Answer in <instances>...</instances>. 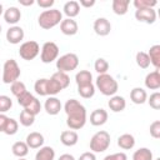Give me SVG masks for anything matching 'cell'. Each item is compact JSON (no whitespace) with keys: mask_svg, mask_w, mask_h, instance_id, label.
<instances>
[{"mask_svg":"<svg viewBox=\"0 0 160 160\" xmlns=\"http://www.w3.org/2000/svg\"><path fill=\"white\" fill-rule=\"evenodd\" d=\"M64 111L66 114V125L70 128V130H79L85 126L86 124V109L85 106L75 100L69 99L64 105Z\"/></svg>","mask_w":160,"mask_h":160,"instance_id":"1","label":"cell"},{"mask_svg":"<svg viewBox=\"0 0 160 160\" xmlns=\"http://www.w3.org/2000/svg\"><path fill=\"white\" fill-rule=\"evenodd\" d=\"M61 21H62V12L58 9L44 10L38 18V24L44 30H50L56 25H59Z\"/></svg>","mask_w":160,"mask_h":160,"instance_id":"2","label":"cell"},{"mask_svg":"<svg viewBox=\"0 0 160 160\" xmlns=\"http://www.w3.org/2000/svg\"><path fill=\"white\" fill-rule=\"evenodd\" d=\"M96 88L100 90V92L102 95H105V96H114L118 92L119 84H118V81L111 75H109L106 72V74H100L96 78Z\"/></svg>","mask_w":160,"mask_h":160,"instance_id":"3","label":"cell"},{"mask_svg":"<svg viewBox=\"0 0 160 160\" xmlns=\"http://www.w3.org/2000/svg\"><path fill=\"white\" fill-rule=\"evenodd\" d=\"M111 138L110 134L105 130H100L92 135L90 139V150L91 152H104L110 146Z\"/></svg>","mask_w":160,"mask_h":160,"instance_id":"4","label":"cell"},{"mask_svg":"<svg viewBox=\"0 0 160 160\" xmlns=\"http://www.w3.org/2000/svg\"><path fill=\"white\" fill-rule=\"evenodd\" d=\"M20 74H21V71H20V68H19L16 60L9 59L4 62L1 80L5 84H12V82L18 81L20 78Z\"/></svg>","mask_w":160,"mask_h":160,"instance_id":"5","label":"cell"},{"mask_svg":"<svg viewBox=\"0 0 160 160\" xmlns=\"http://www.w3.org/2000/svg\"><path fill=\"white\" fill-rule=\"evenodd\" d=\"M78 66H79V58L74 52L64 54L62 56L56 59V69H58V71H62V72L68 74V72L75 70Z\"/></svg>","mask_w":160,"mask_h":160,"instance_id":"6","label":"cell"},{"mask_svg":"<svg viewBox=\"0 0 160 160\" xmlns=\"http://www.w3.org/2000/svg\"><path fill=\"white\" fill-rule=\"evenodd\" d=\"M40 52V46L36 41L34 40H30V41H25L20 45V49H19V55L21 59L26 60V61H30V60H34Z\"/></svg>","mask_w":160,"mask_h":160,"instance_id":"7","label":"cell"},{"mask_svg":"<svg viewBox=\"0 0 160 160\" xmlns=\"http://www.w3.org/2000/svg\"><path fill=\"white\" fill-rule=\"evenodd\" d=\"M59 56V46L52 42V41H46L44 42L41 48V54H40V60L44 64H50L55 61Z\"/></svg>","mask_w":160,"mask_h":160,"instance_id":"8","label":"cell"},{"mask_svg":"<svg viewBox=\"0 0 160 160\" xmlns=\"http://www.w3.org/2000/svg\"><path fill=\"white\" fill-rule=\"evenodd\" d=\"M135 19L140 22L154 24L156 21V11L154 9H141L135 10Z\"/></svg>","mask_w":160,"mask_h":160,"instance_id":"9","label":"cell"},{"mask_svg":"<svg viewBox=\"0 0 160 160\" xmlns=\"http://www.w3.org/2000/svg\"><path fill=\"white\" fill-rule=\"evenodd\" d=\"M94 31L99 36H106L111 31V24L106 18H98L94 21Z\"/></svg>","mask_w":160,"mask_h":160,"instance_id":"10","label":"cell"},{"mask_svg":"<svg viewBox=\"0 0 160 160\" xmlns=\"http://www.w3.org/2000/svg\"><path fill=\"white\" fill-rule=\"evenodd\" d=\"M24 35L25 34H24L22 28L18 26V25H14V26H11V28L8 29V31H6V40L10 44L16 45V44H20L22 41Z\"/></svg>","mask_w":160,"mask_h":160,"instance_id":"11","label":"cell"},{"mask_svg":"<svg viewBox=\"0 0 160 160\" xmlns=\"http://www.w3.org/2000/svg\"><path fill=\"white\" fill-rule=\"evenodd\" d=\"M79 30V26H78V22L74 20V19H62V21L60 22V31L64 34V35H68V36H72L78 32Z\"/></svg>","mask_w":160,"mask_h":160,"instance_id":"12","label":"cell"},{"mask_svg":"<svg viewBox=\"0 0 160 160\" xmlns=\"http://www.w3.org/2000/svg\"><path fill=\"white\" fill-rule=\"evenodd\" d=\"M108 111L105 109H95L90 114V124L94 126H101L108 121Z\"/></svg>","mask_w":160,"mask_h":160,"instance_id":"13","label":"cell"},{"mask_svg":"<svg viewBox=\"0 0 160 160\" xmlns=\"http://www.w3.org/2000/svg\"><path fill=\"white\" fill-rule=\"evenodd\" d=\"M44 109L49 115H58L61 110V102L56 96H49L44 104Z\"/></svg>","mask_w":160,"mask_h":160,"instance_id":"14","label":"cell"},{"mask_svg":"<svg viewBox=\"0 0 160 160\" xmlns=\"http://www.w3.org/2000/svg\"><path fill=\"white\" fill-rule=\"evenodd\" d=\"M21 19V11L20 9H18L16 6H10L4 11V20L10 24V25H15L16 22H19Z\"/></svg>","mask_w":160,"mask_h":160,"instance_id":"15","label":"cell"},{"mask_svg":"<svg viewBox=\"0 0 160 160\" xmlns=\"http://www.w3.org/2000/svg\"><path fill=\"white\" fill-rule=\"evenodd\" d=\"M44 136L42 134L38 132V131H32L26 136V145L29 146V149H40L44 145Z\"/></svg>","mask_w":160,"mask_h":160,"instance_id":"16","label":"cell"},{"mask_svg":"<svg viewBox=\"0 0 160 160\" xmlns=\"http://www.w3.org/2000/svg\"><path fill=\"white\" fill-rule=\"evenodd\" d=\"M145 86L150 90H158L160 88V72L159 70H154L151 72H149L145 76Z\"/></svg>","mask_w":160,"mask_h":160,"instance_id":"17","label":"cell"},{"mask_svg":"<svg viewBox=\"0 0 160 160\" xmlns=\"http://www.w3.org/2000/svg\"><path fill=\"white\" fill-rule=\"evenodd\" d=\"M60 141L65 146H74L79 141V135L74 130H65L60 134Z\"/></svg>","mask_w":160,"mask_h":160,"instance_id":"18","label":"cell"},{"mask_svg":"<svg viewBox=\"0 0 160 160\" xmlns=\"http://www.w3.org/2000/svg\"><path fill=\"white\" fill-rule=\"evenodd\" d=\"M108 105H109L111 111L120 112L126 108V100L120 95H114V96H110V100H109Z\"/></svg>","mask_w":160,"mask_h":160,"instance_id":"19","label":"cell"},{"mask_svg":"<svg viewBox=\"0 0 160 160\" xmlns=\"http://www.w3.org/2000/svg\"><path fill=\"white\" fill-rule=\"evenodd\" d=\"M62 10H64V14H65L69 19H74V18L78 16L79 12H80V5H79V1L70 0V1L65 2Z\"/></svg>","mask_w":160,"mask_h":160,"instance_id":"20","label":"cell"},{"mask_svg":"<svg viewBox=\"0 0 160 160\" xmlns=\"http://www.w3.org/2000/svg\"><path fill=\"white\" fill-rule=\"evenodd\" d=\"M130 99L134 104L141 105L148 100V94L142 88H134L130 91Z\"/></svg>","mask_w":160,"mask_h":160,"instance_id":"21","label":"cell"},{"mask_svg":"<svg viewBox=\"0 0 160 160\" xmlns=\"http://www.w3.org/2000/svg\"><path fill=\"white\" fill-rule=\"evenodd\" d=\"M118 146L122 150H131L135 146V138L131 134H122L118 138Z\"/></svg>","mask_w":160,"mask_h":160,"instance_id":"22","label":"cell"},{"mask_svg":"<svg viewBox=\"0 0 160 160\" xmlns=\"http://www.w3.org/2000/svg\"><path fill=\"white\" fill-rule=\"evenodd\" d=\"M148 56L150 59V65L155 68V70H159L160 68V45H152L148 52Z\"/></svg>","mask_w":160,"mask_h":160,"instance_id":"23","label":"cell"},{"mask_svg":"<svg viewBox=\"0 0 160 160\" xmlns=\"http://www.w3.org/2000/svg\"><path fill=\"white\" fill-rule=\"evenodd\" d=\"M55 150L51 146H41L35 155V160H54Z\"/></svg>","mask_w":160,"mask_h":160,"instance_id":"24","label":"cell"},{"mask_svg":"<svg viewBox=\"0 0 160 160\" xmlns=\"http://www.w3.org/2000/svg\"><path fill=\"white\" fill-rule=\"evenodd\" d=\"M11 151L16 158H25L29 152V146L25 141H16L11 146Z\"/></svg>","mask_w":160,"mask_h":160,"instance_id":"25","label":"cell"},{"mask_svg":"<svg viewBox=\"0 0 160 160\" xmlns=\"http://www.w3.org/2000/svg\"><path fill=\"white\" fill-rule=\"evenodd\" d=\"M129 0H112V11L116 15H125L129 10Z\"/></svg>","mask_w":160,"mask_h":160,"instance_id":"26","label":"cell"},{"mask_svg":"<svg viewBox=\"0 0 160 160\" xmlns=\"http://www.w3.org/2000/svg\"><path fill=\"white\" fill-rule=\"evenodd\" d=\"M78 92L81 98L84 99H90L95 94V85L92 82L90 84H84V85H78Z\"/></svg>","mask_w":160,"mask_h":160,"instance_id":"27","label":"cell"},{"mask_svg":"<svg viewBox=\"0 0 160 160\" xmlns=\"http://www.w3.org/2000/svg\"><path fill=\"white\" fill-rule=\"evenodd\" d=\"M75 81H76V85L90 84V82H92V74L88 70H80L75 75Z\"/></svg>","mask_w":160,"mask_h":160,"instance_id":"28","label":"cell"},{"mask_svg":"<svg viewBox=\"0 0 160 160\" xmlns=\"http://www.w3.org/2000/svg\"><path fill=\"white\" fill-rule=\"evenodd\" d=\"M59 85H60V88L64 90V89H66L68 86H69V84H70V78H69V75L66 74V72H62V71H56V72H54L52 74V76H51Z\"/></svg>","mask_w":160,"mask_h":160,"instance_id":"29","label":"cell"},{"mask_svg":"<svg viewBox=\"0 0 160 160\" xmlns=\"http://www.w3.org/2000/svg\"><path fill=\"white\" fill-rule=\"evenodd\" d=\"M132 160H154L152 152L148 148H140L132 154Z\"/></svg>","mask_w":160,"mask_h":160,"instance_id":"30","label":"cell"},{"mask_svg":"<svg viewBox=\"0 0 160 160\" xmlns=\"http://www.w3.org/2000/svg\"><path fill=\"white\" fill-rule=\"evenodd\" d=\"M34 90L40 96H48V79H38L34 84Z\"/></svg>","mask_w":160,"mask_h":160,"instance_id":"31","label":"cell"},{"mask_svg":"<svg viewBox=\"0 0 160 160\" xmlns=\"http://www.w3.org/2000/svg\"><path fill=\"white\" fill-rule=\"evenodd\" d=\"M19 121H20V124H21L22 126L29 128V126H31V125L34 124V121H35V115L30 114V112L26 111V110H22V111L20 112Z\"/></svg>","mask_w":160,"mask_h":160,"instance_id":"32","label":"cell"},{"mask_svg":"<svg viewBox=\"0 0 160 160\" xmlns=\"http://www.w3.org/2000/svg\"><path fill=\"white\" fill-rule=\"evenodd\" d=\"M135 60H136L138 66L141 68V69H148V68L150 66V59H149V56H148V52H144V51L136 52Z\"/></svg>","mask_w":160,"mask_h":160,"instance_id":"33","label":"cell"},{"mask_svg":"<svg viewBox=\"0 0 160 160\" xmlns=\"http://www.w3.org/2000/svg\"><path fill=\"white\" fill-rule=\"evenodd\" d=\"M94 69L95 71L100 75V74H106L108 70H109V62L104 59V58H99L95 60L94 62Z\"/></svg>","mask_w":160,"mask_h":160,"instance_id":"34","label":"cell"},{"mask_svg":"<svg viewBox=\"0 0 160 160\" xmlns=\"http://www.w3.org/2000/svg\"><path fill=\"white\" fill-rule=\"evenodd\" d=\"M132 4L136 10H141V9H154L158 1L156 0H134Z\"/></svg>","mask_w":160,"mask_h":160,"instance_id":"35","label":"cell"},{"mask_svg":"<svg viewBox=\"0 0 160 160\" xmlns=\"http://www.w3.org/2000/svg\"><path fill=\"white\" fill-rule=\"evenodd\" d=\"M10 90H11L12 95H14V96H16V98H19L20 95H22L24 92H26V91H28V90H26V86H25V84H24L22 81H19V80L11 84V86H10Z\"/></svg>","mask_w":160,"mask_h":160,"instance_id":"36","label":"cell"},{"mask_svg":"<svg viewBox=\"0 0 160 160\" xmlns=\"http://www.w3.org/2000/svg\"><path fill=\"white\" fill-rule=\"evenodd\" d=\"M18 129H19V122L15 120V119H11L9 118L6 125H5V129H4V132L6 135H15L18 132Z\"/></svg>","mask_w":160,"mask_h":160,"instance_id":"37","label":"cell"},{"mask_svg":"<svg viewBox=\"0 0 160 160\" xmlns=\"http://www.w3.org/2000/svg\"><path fill=\"white\" fill-rule=\"evenodd\" d=\"M62 89L60 88V85L52 79H48V96H55L56 94H59Z\"/></svg>","mask_w":160,"mask_h":160,"instance_id":"38","label":"cell"},{"mask_svg":"<svg viewBox=\"0 0 160 160\" xmlns=\"http://www.w3.org/2000/svg\"><path fill=\"white\" fill-rule=\"evenodd\" d=\"M12 106V100L8 95H0V114L9 111Z\"/></svg>","mask_w":160,"mask_h":160,"instance_id":"39","label":"cell"},{"mask_svg":"<svg viewBox=\"0 0 160 160\" xmlns=\"http://www.w3.org/2000/svg\"><path fill=\"white\" fill-rule=\"evenodd\" d=\"M34 98H35V96H34L31 92L26 91V92H24L22 95H20V96L18 98V104L25 109V108H28V106L30 105V102L34 100Z\"/></svg>","mask_w":160,"mask_h":160,"instance_id":"40","label":"cell"},{"mask_svg":"<svg viewBox=\"0 0 160 160\" xmlns=\"http://www.w3.org/2000/svg\"><path fill=\"white\" fill-rule=\"evenodd\" d=\"M24 110H26V111H29L30 114H32V115H38L39 112H40V110H41V104H40V100L38 99V98H34V100L30 102V105L28 106V108H25Z\"/></svg>","mask_w":160,"mask_h":160,"instance_id":"41","label":"cell"},{"mask_svg":"<svg viewBox=\"0 0 160 160\" xmlns=\"http://www.w3.org/2000/svg\"><path fill=\"white\" fill-rule=\"evenodd\" d=\"M150 105V108H152L154 110H159L160 109V92L155 91L150 95V98H148L146 100Z\"/></svg>","mask_w":160,"mask_h":160,"instance_id":"42","label":"cell"},{"mask_svg":"<svg viewBox=\"0 0 160 160\" xmlns=\"http://www.w3.org/2000/svg\"><path fill=\"white\" fill-rule=\"evenodd\" d=\"M150 135L154 139H160V121L155 120L150 125Z\"/></svg>","mask_w":160,"mask_h":160,"instance_id":"43","label":"cell"},{"mask_svg":"<svg viewBox=\"0 0 160 160\" xmlns=\"http://www.w3.org/2000/svg\"><path fill=\"white\" fill-rule=\"evenodd\" d=\"M104 160H128V156L125 152H115V154H110V155H106L104 158Z\"/></svg>","mask_w":160,"mask_h":160,"instance_id":"44","label":"cell"},{"mask_svg":"<svg viewBox=\"0 0 160 160\" xmlns=\"http://www.w3.org/2000/svg\"><path fill=\"white\" fill-rule=\"evenodd\" d=\"M54 0H38L36 1V4L40 6V8H42V9H46V10H49L52 5H54Z\"/></svg>","mask_w":160,"mask_h":160,"instance_id":"45","label":"cell"},{"mask_svg":"<svg viewBox=\"0 0 160 160\" xmlns=\"http://www.w3.org/2000/svg\"><path fill=\"white\" fill-rule=\"evenodd\" d=\"M78 160H96V156H95L94 152H91V151H86V152L81 154L80 158H79Z\"/></svg>","mask_w":160,"mask_h":160,"instance_id":"46","label":"cell"},{"mask_svg":"<svg viewBox=\"0 0 160 160\" xmlns=\"http://www.w3.org/2000/svg\"><path fill=\"white\" fill-rule=\"evenodd\" d=\"M8 120H9V118L5 114H0V132H4V129H5Z\"/></svg>","mask_w":160,"mask_h":160,"instance_id":"47","label":"cell"},{"mask_svg":"<svg viewBox=\"0 0 160 160\" xmlns=\"http://www.w3.org/2000/svg\"><path fill=\"white\" fill-rule=\"evenodd\" d=\"M79 5L84 6V8H91V6L95 5V0H80Z\"/></svg>","mask_w":160,"mask_h":160,"instance_id":"48","label":"cell"},{"mask_svg":"<svg viewBox=\"0 0 160 160\" xmlns=\"http://www.w3.org/2000/svg\"><path fill=\"white\" fill-rule=\"evenodd\" d=\"M59 160H75V158L71 154H62V155H60Z\"/></svg>","mask_w":160,"mask_h":160,"instance_id":"49","label":"cell"},{"mask_svg":"<svg viewBox=\"0 0 160 160\" xmlns=\"http://www.w3.org/2000/svg\"><path fill=\"white\" fill-rule=\"evenodd\" d=\"M19 2H20V5H24V6H30V5H32L35 1H34V0H28V1H25V0H19Z\"/></svg>","mask_w":160,"mask_h":160,"instance_id":"50","label":"cell"},{"mask_svg":"<svg viewBox=\"0 0 160 160\" xmlns=\"http://www.w3.org/2000/svg\"><path fill=\"white\" fill-rule=\"evenodd\" d=\"M4 14V8H2V4L0 2V16Z\"/></svg>","mask_w":160,"mask_h":160,"instance_id":"51","label":"cell"},{"mask_svg":"<svg viewBox=\"0 0 160 160\" xmlns=\"http://www.w3.org/2000/svg\"><path fill=\"white\" fill-rule=\"evenodd\" d=\"M19 160H26L25 158H19Z\"/></svg>","mask_w":160,"mask_h":160,"instance_id":"52","label":"cell"},{"mask_svg":"<svg viewBox=\"0 0 160 160\" xmlns=\"http://www.w3.org/2000/svg\"><path fill=\"white\" fill-rule=\"evenodd\" d=\"M154 160H160V158H156V159H154Z\"/></svg>","mask_w":160,"mask_h":160,"instance_id":"53","label":"cell"},{"mask_svg":"<svg viewBox=\"0 0 160 160\" xmlns=\"http://www.w3.org/2000/svg\"><path fill=\"white\" fill-rule=\"evenodd\" d=\"M0 32H1V25H0Z\"/></svg>","mask_w":160,"mask_h":160,"instance_id":"54","label":"cell"}]
</instances>
